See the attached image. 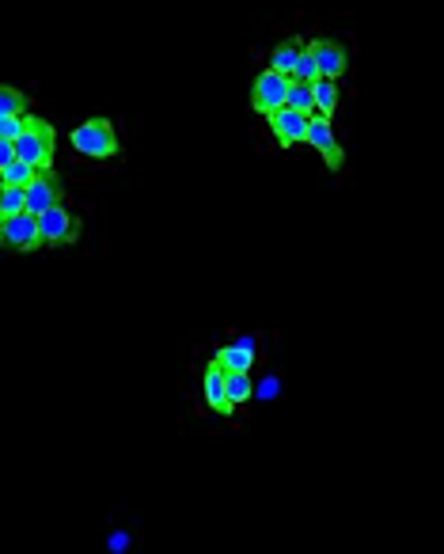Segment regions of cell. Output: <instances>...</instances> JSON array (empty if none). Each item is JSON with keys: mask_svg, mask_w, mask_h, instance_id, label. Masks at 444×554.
I'll return each mask as SVG.
<instances>
[{"mask_svg": "<svg viewBox=\"0 0 444 554\" xmlns=\"http://www.w3.org/2000/svg\"><path fill=\"white\" fill-rule=\"evenodd\" d=\"M16 156L27 160V163H35L38 171H50L53 168V148H57V137H53V126L50 122H42V118H31L27 114V126L16 141Z\"/></svg>", "mask_w": 444, "mask_h": 554, "instance_id": "6da1fadb", "label": "cell"}, {"mask_svg": "<svg viewBox=\"0 0 444 554\" xmlns=\"http://www.w3.org/2000/svg\"><path fill=\"white\" fill-rule=\"evenodd\" d=\"M308 54H312V62H316V69H319V77H327V80H338V77L346 72V65H349L346 50L338 46V42H331V38H316L312 46H308Z\"/></svg>", "mask_w": 444, "mask_h": 554, "instance_id": "9c48e42d", "label": "cell"}, {"mask_svg": "<svg viewBox=\"0 0 444 554\" xmlns=\"http://www.w3.org/2000/svg\"><path fill=\"white\" fill-rule=\"evenodd\" d=\"M12 160H16V145L0 137V168H4V163H12Z\"/></svg>", "mask_w": 444, "mask_h": 554, "instance_id": "44dd1931", "label": "cell"}, {"mask_svg": "<svg viewBox=\"0 0 444 554\" xmlns=\"http://www.w3.org/2000/svg\"><path fill=\"white\" fill-rule=\"evenodd\" d=\"M213 365H217L220 372H247L251 365H255V350H243V346H225V350H217Z\"/></svg>", "mask_w": 444, "mask_h": 554, "instance_id": "8fae6325", "label": "cell"}, {"mask_svg": "<svg viewBox=\"0 0 444 554\" xmlns=\"http://www.w3.org/2000/svg\"><path fill=\"white\" fill-rule=\"evenodd\" d=\"M62 198H65V186H62V178L53 175V168L50 171H38L31 183L23 186V209H27V213H35V217L46 213V209L57 205Z\"/></svg>", "mask_w": 444, "mask_h": 554, "instance_id": "5b68a950", "label": "cell"}, {"mask_svg": "<svg viewBox=\"0 0 444 554\" xmlns=\"http://www.w3.org/2000/svg\"><path fill=\"white\" fill-rule=\"evenodd\" d=\"M308 118H312V114H300V111H292V107H277L274 114H266V122H270V133H274V141L281 148H292V145L304 141Z\"/></svg>", "mask_w": 444, "mask_h": 554, "instance_id": "ba28073f", "label": "cell"}, {"mask_svg": "<svg viewBox=\"0 0 444 554\" xmlns=\"http://www.w3.org/2000/svg\"><path fill=\"white\" fill-rule=\"evenodd\" d=\"M304 145H312L316 153H323V160H327V168H331V171L342 168V148H338V141H334L331 118H323V114H312V118H308Z\"/></svg>", "mask_w": 444, "mask_h": 554, "instance_id": "52a82bcc", "label": "cell"}, {"mask_svg": "<svg viewBox=\"0 0 444 554\" xmlns=\"http://www.w3.org/2000/svg\"><path fill=\"white\" fill-rule=\"evenodd\" d=\"M72 148H77L80 156H92V160H111L118 156V133L107 118H87L84 126L72 129Z\"/></svg>", "mask_w": 444, "mask_h": 554, "instance_id": "7a4b0ae2", "label": "cell"}, {"mask_svg": "<svg viewBox=\"0 0 444 554\" xmlns=\"http://www.w3.org/2000/svg\"><path fill=\"white\" fill-rule=\"evenodd\" d=\"M205 402H210L213 414H232V402H228V387H225V372H220L217 365L205 368Z\"/></svg>", "mask_w": 444, "mask_h": 554, "instance_id": "30bf717a", "label": "cell"}, {"mask_svg": "<svg viewBox=\"0 0 444 554\" xmlns=\"http://www.w3.org/2000/svg\"><path fill=\"white\" fill-rule=\"evenodd\" d=\"M35 175H38L35 163H27V160L16 156L12 163H4V168H0V186H27Z\"/></svg>", "mask_w": 444, "mask_h": 554, "instance_id": "4fadbf2b", "label": "cell"}, {"mask_svg": "<svg viewBox=\"0 0 444 554\" xmlns=\"http://www.w3.org/2000/svg\"><path fill=\"white\" fill-rule=\"evenodd\" d=\"M312 103H316V114L331 118L334 107H338V87H334V80H327V77L312 80Z\"/></svg>", "mask_w": 444, "mask_h": 554, "instance_id": "7c38bea8", "label": "cell"}, {"mask_svg": "<svg viewBox=\"0 0 444 554\" xmlns=\"http://www.w3.org/2000/svg\"><path fill=\"white\" fill-rule=\"evenodd\" d=\"M285 92H289V77L285 72H274L266 69L255 77V84H251V107H255V114H274L277 107H285Z\"/></svg>", "mask_w": 444, "mask_h": 554, "instance_id": "3957f363", "label": "cell"}, {"mask_svg": "<svg viewBox=\"0 0 444 554\" xmlns=\"http://www.w3.org/2000/svg\"><path fill=\"white\" fill-rule=\"evenodd\" d=\"M304 46L296 38H289V42H281V46H274V54H270V69L274 72H285L289 77V69H292V62H296V54H300Z\"/></svg>", "mask_w": 444, "mask_h": 554, "instance_id": "e0dca14e", "label": "cell"}, {"mask_svg": "<svg viewBox=\"0 0 444 554\" xmlns=\"http://www.w3.org/2000/svg\"><path fill=\"white\" fill-rule=\"evenodd\" d=\"M285 107L300 111V114H316V103H312V84H304V80H292V77H289Z\"/></svg>", "mask_w": 444, "mask_h": 554, "instance_id": "5bb4252c", "label": "cell"}, {"mask_svg": "<svg viewBox=\"0 0 444 554\" xmlns=\"http://www.w3.org/2000/svg\"><path fill=\"white\" fill-rule=\"evenodd\" d=\"M0 247H12V251H38V247H42L38 217H35V213H20V217L0 220Z\"/></svg>", "mask_w": 444, "mask_h": 554, "instance_id": "8992f818", "label": "cell"}, {"mask_svg": "<svg viewBox=\"0 0 444 554\" xmlns=\"http://www.w3.org/2000/svg\"><path fill=\"white\" fill-rule=\"evenodd\" d=\"M77 232H80V224H77V217H72L62 202L50 205L46 213H38L42 247H65V244H72V239H77Z\"/></svg>", "mask_w": 444, "mask_h": 554, "instance_id": "277c9868", "label": "cell"}, {"mask_svg": "<svg viewBox=\"0 0 444 554\" xmlns=\"http://www.w3.org/2000/svg\"><path fill=\"white\" fill-rule=\"evenodd\" d=\"M27 111H31V95H23L20 87H8V84H0V118L27 114Z\"/></svg>", "mask_w": 444, "mask_h": 554, "instance_id": "9a60e30c", "label": "cell"}, {"mask_svg": "<svg viewBox=\"0 0 444 554\" xmlns=\"http://www.w3.org/2000/svg\"><path fill=\"white\" fill-rule=\"evenodd\" d=\"M20 213H27L23 209V186H0V220L20 217Z\"/></svg>", "mask_w": 444, "mask_h": 554, "instance_id": "ac0fdd59", "label": "cell"}, {"mask_svg": "<svg viewBox=\"0 0 444 554\" xmlns=\"http://www.w3.org/2000/svg\"><path fill=\"white\" fill-rule=\"evenodd\" d=\"M255 392H259V399H274V392H277V380H262V384L255 387Z\"/></svg>", "mask_w": 444, "mask_h": 554, "instance_id": "7402d4cb", "label": "cell"}, {"mask_svg": "<svg viewBox=\"0 0 444 554\" xmlns=\"http://www.w3.org/2000/svg\"><path fill=\"white\" fill-rule=\"evenodd\" d=\"M289 77L292 80H304V84H312V80H319V69H316V62H312V54H308V46L296 54V62H292V69H289Z\"/></svg>", "mask_w": 444, "mask_h": 554, "instance_id": "d6986e66", "label": "cell"}, {"mask_svg": "<svg viewBox=\"0 0 444 554\" xmlns=\"http://www.w3.org/2000/svg\"><path fill=\"white\" fill-rule=\"evenodd\" d=\"M225 387H228V402L235 407V402H247L251 395H255V384H251L247 372H225Z\"/></svg>", "mask_w": 444, "mask_h": 554, "instance_id": "2e32d148", "label": "cell"}, {"mask_svg": "<svg viewBox=\"0 0 444 554\" xmlns=\"http://www.w3.org/2000/svg\"><path fill=\"white\" fill-rule=\"evenodd\" d=\"M27 126V114H12V118H0V137L4 141H16Z\"/></svg>", "mask_w": 444, "mask_h": 554, "instance_id": "ffe728a7", "label": "cell"}]
</instances>
